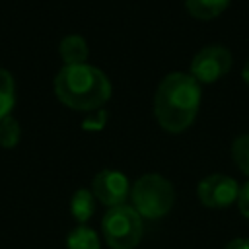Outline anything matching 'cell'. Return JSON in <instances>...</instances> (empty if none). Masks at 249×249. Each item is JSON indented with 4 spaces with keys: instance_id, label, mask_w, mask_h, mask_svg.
Returning <instances> with one entry per match:
<instances>
[{
    "instance_id": "obj_1",
    "label": "cell",
    "mask_w": 249,
    "mask_h": 249,
    "mask_svg": "<svg viewBox=\"0 0 249 249\" xmlns=\"http://www.w3.org/2000/svg\"><path fill=\"white\" fill-rule=\"evenodd\" d=\"M200 107V84L185 72L167 74L154 95V115L167 132L189 128Z\"/></svg>"
},
{
    "instance_id": "obj_2",
    "label": "cell",
    "mask_w": 249,
    "mask_h": 249,
    "mask_svg": "<svg viewBox=\"0 0 249 249\" xmlns=\"http://www.w3.org/2000/svg\"><path fill=\"white\" fill-rule=\"evenodd\" d=\"M56 97L76 111H95L111 97L109 78L91 64H64L54 76Z\"/></svg>"
},
{
    "instance_id": "obj_3",
    "label": "cell",
    "mask_w": 249,
    "mask_h": 249,
    "mask_svg": "<svg viewBox=\"0 0 249 249\" xmlns=\"http://www.w3.org/2000/svg\"><path fill=\"white\" fill-rule=\"evenodd\" d=\"M132 208L140 214V218L158 220L163 218L175 200L173 185L160 173H146L134 181L130 187Z\"/></svg>"
},
{
    "instance_id": "obj_4",
    "label": "cell",
    "mask_w": 249,
    "mask_h": 249,
    "mask_svg": "<svg viewBox=\"0 0 249 249\" xmlns=\"http://www.w3.org/2000/svg\"><path fill=\"white\" fill-rule=\"evenodd\" d=\"M101 230L111 249H134L144 231L140 214L128 204L109 208L101 220Z\"/></svg>"
},
{
    "instance_id": "obj_5",
    "label": "cell",
    "mask_w": 249,
    "mask_h": 249,
    "mask_svg": "<svg viewBox=\"0 0 249 249\" xmlns=\"http://www.w3.org/2000/svg\"><path fill=\"white\" fill-rule=\"evenodd\" d=\"M231 68V53L224 45H208L191 60V76L200 84L220 80Z\"/></svg>"
},
{
    "instance_id": "obj_6",
    "label": "cell",
    "mask_w": 249,
    "mask_h": 249,
    "mask_svg": "<svg viewBox=\"0 0 249 249\" xmlns=\"http://www.w3.org/2000/svg\"><path fill=\"white\" fill-rule=\"evenodd\" d=\"M239 189L233 177L212 173L196 185V196L206 208H228L237 200Z\"/></svg>"
},
{
    "instance_id": "obj_7",
    "label": "cell",
    "mask_w": 249,
    "mask_h": 249,
    "mask_svg": "<svg viewBox=\"0 0 249 249\" xmlns=\"http://www.w3.org/2000/svg\"><path fill=\"white\" fill-rule=\"evenodd\" d=\"M93 196L105 206H121L130 196V185L124 173L117 169H101L91 181Z\"/></svg>"
},
{
    "instance_id": "obj_8",
    "label": "cell",
    "mask_w": 249,
    "mask_h": 249,
    "mask_svg": "<svg viewBox=\"0 0 249 249\" xmlns=\"http://www.w3.org/2000/svg\"><path fill=\"white\" fill-rule=\"evenodd\" d=\"M58 51H60V56L66 64H84L89 51H88V43L82 35H66L60 45H58Z\"/></svg>"
},
{
    "instance_id": "obj_9",
    "label": "cell",
    "mask_w": 249,
    "mask_h": 249,
    "mask_svg": "<svg viewBox=\"0 0 249 249\" xmlns=\"http://www.w3.org/2000/svg\"><path fill=\"white\" fill-rule=\"evenodd\" d=\"M95 212V196L88 189H78L70 198V214L78 224H86Z\"/></svg>"
},
{
    "instance_id": "obj_10",
    "label": "cell",
    "mask_w": 249,
    "mask_h": 249,
    "mask_svg": "<svg viewBox=\"0 0 249 249\" xmlns=\"http://www.w3.org/2000/svg\"><path fill=\"white\" fill-rule=\"evenodd\" d=\"M230 0H185L187 12L196 19H212L220 16Z\"/></svg>"
},
{
    "instance_id": "obj_11",
    "label": "cell",
    "mask_w": 249,
    "mask_h": 249,
    "mask_svg": "<svg viewBox=\"0 0 249 249\" xmlns=\"http://www.w3.org/2000/svg\"><path fill=\"white\" fill-rule=\"evenodd\" d=\"M66 247L68 249H101L97 233L88 226L74 228L66 237Z\"/></svg>"
},
{
    "instance_id": "obj_12",
    "label": "cell",
    "mask_w": 249,
    "mask_h": 249,
    "mask_svg": "<svg viewBox=\"0 0 249 249\" xmlns=\"http://www.w3.org/2000/svg\"><path fill=\"white\" fill-rule=\"evenodd\" d=\"M14 103H16L14 78L6 68H0V119L10 115Z\"/></svg>"
},
{
    "instance_id": "obj_13",
    "label": "cell",
    "mask_w": 249,
    "mask_h": 249,
    "mask_svg": "<svg viewBox=\"0 0 249 249\" xmlns=\"http://www.w3.org/2000/svg\"><path fill=\"white\" fill-rule=\"evenodd\" d=\"M19 136H21L19 123H18L12 115L2 117V119H0V146H4V148H14V146L19 142Z\"/></svg>"
},
{
    "instance_id": "obj_14",
    "label": "cell",
    "mask_w": 249,
    "mask_h": 249,
    "mask_svg": "<svg viewBox=\"0 0 249 249\" xmlns=\"http://www.w3.org/2000/svg\"><path fill=\"white\" fill-rule=\"evenodd\" d=\"M231 158L235 161V165L249 175V132L247 134H239L233 144H231Z\"/></svg>"
},
{
    "instance_id": "obj_15",
    "label": "cell",
    "mask_w": 249,
    "mask_h": 249,
    "mask_svg": "<svg viewBox=\"0 0 249 249\" xmlns=\"http://www.w3.org/2000/svg\"><path fill=\"white\" fill-rule=\"evenodd\" d=\"M237 206H239V212L249 220V181L245 185H241V189H239Z\"/></svg>"
},
{
    "instance_id": "obj_16",
    "label": "cell",
    "mask_w": 249,
    "mask_h": 249,
    "mask_svg": "<svg viewBox=\"0 0 249 249\" xmlns=\"http://www.w3.org/2000/svg\"><path fill=\"white\" fill-rule=\"evenodd\" d=\"M224 249H249V239L247 237H235L226 243Z\"/></svg>"
},
{
    "instance_id": "obj_17",
    "label": "cell",
    "mask_w": 249,
    "mask_h": 249,
    "mask_svg": "<svg viewBox=\"0 0 249 249\" xmlns=\"http://www.w3.org/2000/svg\"><path fill=\"white\" fill-rule=\"evenodd\" d=\"M241 78H243V82L249 86V60L243 64V70H241Z\"/></svg>"
}]
</instances>
